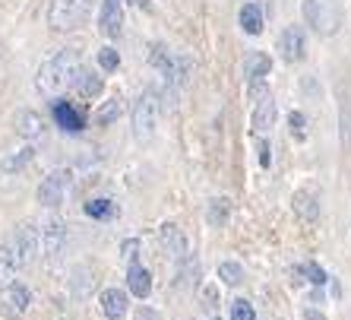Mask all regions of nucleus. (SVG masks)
Returning a JSON list of instances; mask_svg holds the SVG:
<instances>
[{
    "label": "nucleus",
    "instance_id": "nucleus-1",
    "mask_svg": "<svg viewBox=\"0 0 351 320\" xmlns=\"http://www.w3.org/2000/svg\"><path fill=\"white\" fill-rule=\"evenodd\" d=\"M76 67H80V54H76L73 48L54 51V54H51V58L38 67V76H35L38 92H41V95H48V99H58L60 92L73 82Z\"/></svg>",
    "mask_w": 351,
    "mask_h": 320
},
{
    "label": "nucleus",
    "instance_id": "nucleus-2",
    "mask_svg": "<svg viewBox=\"0 0 351 320\" xmlns=\"http://www.w3.org/2000/svg\"><path fill=\"white\" fill-rule=\"evenodd\" d=\"M304 10V23L311 25L317 35L329 38L342 29V7L339 0H301Z\"/></svg>",
    "mask_w": 351,
    "mask_h": 320
},
{
    "label": "nucleus",
    "instance_id": "nucleus-3",
    "mask_svg": "<svg viewBox=\"0 0 351 320\" xmlns=\"http://www.w3.org/2000/svg\"><path fill=\"white\" fill-rule=\"evenodd\" d=\"M158 117H162V102H158L156 89L139 92V99L133 102V108H130L133 137L143 143L152 140V137H156V127H158Z\"/></svg>",
    "mask_w": 351,
    "mask_h": 320
},
{
    "label": "nucleus",
    "instance_id": "nucleus-4",
    "mask_svg": "<svg viewBox=\"0 0 351 320\" xmlns=\"http://www.w3.org/2000/svg\"><path fill=\"white\" fill-rule=\"evenodd\" d=\"M92 13V0H51L48 7V25L54 32H70L82 25Z\"/></svg>",
    "mask_w": 351,
    "mask_h": 320
},
{
    "label": "nucleus",
    "instance_id": "nucleus-5",
    "mask_svg": "<svg viewBox=\"0 0 351 320\" xmlns=\"http://www.w3.org/2000/svg\"><path fill=\"white\" fill-rule=\"evenodd\" d=\"M41 251V241H38V229H35L32 222H23L16 225L13 231V241H10V254L16 260V266H32L35 257Z\"/></svg>",
    "mask_w": 351,
    "mask_h": 320
},
{
    "label": "nucleus",
    "instance_id": "nucleus-6",
    "mask_svg": "<svg viewBox=\"0 0 351 320\" xmlns=\"http://www.w3.org/2000/svg\"><path fill=\"white\" fill-rule=\"evenodd\" d=\"M70 187H73V172H70V168H58V172H51L48 178L38 184V203L54 209V206H60L66 200Z\"/></svg>",
    "mask_w": 351,
    "mask_h": 320
},
{
    "label": "nucleus",
    "instance_id": "nucleus-7",
    "mask_svg": "<svg viewBox=\"0 0 351 320\" xmlns=\"http://www.w3.org/2000/svg\"><path fill=\"white\" fill-rule=\"evenodd\" d=\"M278 51H282V60L288 64H301L307 58V35H304V25H288L282 38H278Z\"/></svg>",
    "mask_w": 351,
    "mask_h": 320
},
{
    "label": "nucleus",
    "instance_id": "nucleus-8",
    "mask_svg": "<svg viewBox=\"0 0 351 320\" xmlns=\"http://www.w3.org/2000/svg\"><path fill=\"white\" fill-rule=\"evenodd\" d=\"M29 301H32V295H29V288L19 286L16 279L10 282L3 292H0V314L3 317H23L25 311H29Z\"/></svg>",
    "mask_w": 351,
    "mask_h": 320
},
{
    "label": "nucleus",
    "instance_id": "nucleus-9",
    "mask_svg": "<svg viewBox=\"0 0 351 320\" xmlns=\"http://www.w3.org/2000/svg\"><path fill=\"white\" fill-rule=\"evenodd\" d=\"M38 241H41V254L54 260V257L64 251V244H66V225L58 219V216H51V219L41 225Z\"/></svg>",
    "mask_w": 351,
    "mask_h": 320
},
{
    "label": "nucleus",
    "instance_id": "nucleus-10",
    "mask_svg": "<svg viewBox=\"0 0 351 320\" xmlns=\"http://www.w3.org/2000/svg\"><path fill=\"white\" fill-rule=\"evenodd\" d=\"M123 25V0H101V10H98V29L108 38H117Z\"/></svg>",
    "mask_w": 351,
    "mask_h": 320
},
{
    "label": "nucleus",
    "instance_id": "nucleus-11",
    "mask_svg": "<svg viewBox=\"0 0 351 320\" xmlns=\"http://www.w3.org/2000/svg\"><path fill=\"white\" fill-rule=\"evenodd\" d=\"M272 124H276V99H272V92L266 89L260 99H254L250 127H254V133H266V130H272Z\"/></svg>",
    "mask_w": 351,
    "mask_h": 320
},
{
    "label": "nucleus",
    "instance_id": "nucleus-12",
    "mask_svg": "<svg viewBox=\"0 0 351 320\" xmlns=\"http://www.w3.org/2000/svg\"><path fill=\"white\" fill-rule=\"evenodd\" d=\"M51 115H54V121L64 127V130H70V133H80V130H86V117L80 115L73 108V102H66V99H54L51 102Z\"/></svg>",
    "mask_w": 351,
    "mask_h": 320
},
{
    "label": "nucleus",
    "instance_id": "nucleus-13",
    "mask_svg": "<svg viewBox=\"0 0 351 320\" xmlns=\"http://www.w3.org/2000/svg\"><path fill=\"white\" fill-rule=\"evenodd\" d=\"M70 86H73V92L80 99H98V95L105 92V80L98 73H92V70H86V67H76Z\"/></svg>",
    "mask_w": 351,
    "mask_h": 320
},
{
    "label": "nucleus",
    "instance_id": "nucleus-14",
    "mask_svg": "<svg viewBox=\"0 0 351 320\" xmlns=\"http://www.w3.org/2000/svg\"><path fill=\"white\" fill-rule=\"evenodd\" d=\"M149 64L156 67L158 73L165 76V80H168V86H178V60L171 58V54H168V48H165V45H152V54H149Z\"/></svg>",
    "mask_w": 351,
    "mask_h": 320
},
{
    "label": "nucleus",
    "instance_id": "nucleus-15",
    "mask_svg": "<svg viewBox=\"0 0 351 320\" xmlns=\"http://www.w3.org/2000/svg\"><path fill=\"white\" fill-rule=\"evenodd\" d=\"M272 70V58L269 54H263V51H247L244 58V80L247 82H260L266 80Z\"/></svg>",
    "mask_w": 351,
    "mask_h": 320
},
{
    "label": "nucleus",
    "instance_id": "nucleus-16",
    "mask_svg": "<svg viewBox=\"0 0 351 320\" xmlns=\"http://www.w3.org/2000/svg\"><path fill=\"white\" fill-rule=\"evenodd\" d=\"M13 127H16L19 137H25V140H35V137H41V130H45V121H41L38 111H32V108H23V111H16V117H13Z\"/></svg>",
    "mask_w": 351,
    "mask_h": 320
},
{
    "label": "nucleus",
    "instance_id": "nucleus-17",
    "mask_svg": "<svg viewBox=\"0 0 351 320\" xmlns=\"http://www.w3.org/2000/svg\"><path fill=\"white\" fill-rule=\"evenodd\" d=\"M127 286L136 298H149L152 295V273L139 263H130V273H127Z\"/></svg>",
    "mask_w": 351,
    "mask_h": 320
},
{
    "label": "nucleus",
    "instance_id": "nucleus-18",
    "mask_svg": "<svg viewBox=\"0 0 351 320\" xmlns=\"http://www.w3.org/2000/svg\"><path fill=\"white\" fill-rule=\"evenodd\" d=\"M101 311L108 320H121L127 314V292L121 288H105L101 292Z\"/></svg>",
    "mask_w": 351,
    "mask_h": 320
},
{
    "label": "nucleus",
    "instance_id": "nucleus-19",
    "mask_svg": "<svg viewBox=\"0 0 351 320\" xmlns=\"http://www.w3.org/2000/svg\"><path fill=\"white\" fill-rule=\"evenodd\" d=\"M158 235H162L165 247H168V254H171L174 260H184V257H187V241H184V235H180V229L174 222H165Z\"/></svg>",
    "mask_w": 351,
    "mask_h": 320
},
{
    "label": "nucleus",
    "instance_id": "nucleus-20",
    "mask_svg": "<svg viewBox=\"0 0 351 320\" xmlns=\"http://www.w3.org/2000/svg\"><path fill=\"white\" fill-rule=\"evenodd\" d=\"M291 206L304 222H317L319 219V203H317V197H313L311 190H294Z\"/></svg>",
    "mask_w": 351,
    "mask_h": 320
},
{
    "label": "nucleus",
    "instance_id": "nucleus-21",
    "mask_svg": "<svg viewBox=\"0 0 351 320\" xmlns=\"http://www.w3.org/2000/svg\"><path fill=\"white\" fill-rule=\"evenodd\" d=\"M237 23H241V29H244L247 35H260L263 32V10L256 7V3H244L241 13H237Z\"/></svg>",
    "mask_w": 351,
    "mask_h": 320
},
{
    "label": "nucleus",
    "instance_id": "nucleus-22",
    "mask_svg": "<svg viewBox=\"0 0 351 320\" xmlns=\"http://www.w3.org/2000/svg\"><path fill=\"white\" fill-rule=\"evenodd\" d=\"M121 115H123V102H121V95H114V99H108L105 105L92 115V121H95L98 127H108V124H114Z\"/></svg>",
    "mask_w": 351,
    "mask_h": 320
},
{
    "label": "nucleus",
    "instance_id": "nucleus-23",
    "mask_svg": "<svg viewBox=\"0 0 351 320\" xmlns=\"http://www.w3.org/2000/svg\"><path fill=\"white\" fill-rule=\"evenodd\" d=\"M32 159H35V146H23L19 152H13V156H7L3 162H0V172L13 174V172H19V168H25Z\"/></svg>",
    "mask_w": 351,
    "mask_h": 320
},
{
    "label": "nucleus",
    "instance_id": "nucleus-24",
    "mask_svg": "<svg viewBox=\"0 0 351 320\" xmlns=\"http://www.w3.org/2000/svg\"><path fill=\"white\" fill-rule=\"evenodd\" d=\"M228 213H231V203L225 197H219L209 203V209H206V222H209L213 229H221V225H228Z\"/></svg>",
    "mask_w": 351,
    "mask_h": 320
},
{
    "label": "nucleus",
    "instance_id": "nucleus-25",
    "mask_svg": "<svg viewBox=\"0 0 351 320\" xmlns=\"http://www.w3.org/2000/svg\"><path fill=\"white\" fill-rule=\"evenodd\" d=\"M82 209H86V216H92V219H111V216L117 213V203H111V200H105V197H98V200H89Z\"/></svg>",
    "mask_w": 351,
    "mask_h": 320
},
{
    "label": "nucleus",
    "instance_id": "nucleus-26",
    "mask_svg": "<svg viewBox=\"0 0 351 320\" xmlns=\"http://www.w3.org/2000/svg\"><path fill=\"white\" fill-rule=\"evenodd\" d=\"M13 276H16V260L10 254V247H0V292L13 282Z\"/></svg>",
    "mask_w": 351,
    "mask_h": 320
},
{
    "label": "nucleus",
    "instance_id": "nucleus-27",
    "mask_svg": "<svg viewBox=\"0 0 351 320\" xmlns=\"http://www.w3.org/2000/svg\"><path fill=\"white\" fill-rule=\"evenodd\" d=\"M219 279L225 282V286H237V282L244 279V270H241L234 260H221L219 263Z\"/></svg>",
    "mask_w": 351,
    "mask_h": 320
},
{
    "label": "nucleus",
    "instance_id": "nucleus-28",
    "mask_svg": "<svg viewBox=\"0 0 351 320\" xmlns=\"http://www.w3.org/2000/svg\"><path fill=\"white\" fill-rule=\"evenodd\" d=\"M98 67H101L105 73H114L117 67H121V54H117V48L105 45V48L98 51Z\"/></svg>",
    "mask_w": 351,
    "mask_h": 320
},
{
    "label": "nucleus",
    "instance_id": "nucleus-29",
    "mask_svg": "<svg viewBox=\"0 0 351 320\" xmlns=\"http://www.w3.org/2000/svg\"><path fill=\"white\" fill-rule=\"evenodd\" d=\"M288 130H291L294 140H304V137H307V117H304L301 111H291V115H288Z\"/></svg>",
    "mask_w": 351,
    "mask_h": 320
},
{
    "label": "nucleus",
    "instance_id": "nucleus-30",
    "mask_svg": "<svg viewBox=\"0 0 351 320\" xmlns=\"http://www.w3.org/2000/svg\"><path fill=\"white\" fill-rule=\"evenodd\" d=\"M231 320H256L254 304L244 301V298H237V301L231 304Z\"/></svg>",
    "mask_w": 351,
    "mask_h": 320
},
{
    "label": "nucleus",
    "instance_id": "nucleus-31",
    "mask_svg": "<svg viewBox=\"0 0 351 320\" xmlns=\"http://www.w3.org/2000/svg\"><path fill=\"white\" fill-rule=\"evenodd\" d=\"M301 273H304V276H307V279L313 282V286H323V282L329 279V276H326V270H323V266H317V263H304V266H301Z\"/></svg>",
    "mask_w": 351,
    "mask_h": 320
},
{
    "label": "nucleus",
    "instance_id": "nucleus-32",
    "mask_svg": "<svg viewBox=\"0 0 351 320\" xmlns=\"http://www.w3.org/2000/svg\"><path fill=\"white\" fill-rule=\"evenodd\" d=\"M139 238H127L121 244V254H123V260H130V263H136V254H139Z\"/></svg>",
    "mask_w": 351,
    "mask_h": 320
},
{
    "label": "nucleus",
    "instance_id": "nucleus-33",
    "mask_svg": "<svg viewBox=\"0 0 351 320\" xmlns=\"http://www.w3.org/2000/svg\"><path fill=\"white\" fill-rule=\"evenodd\" d=\"M133 320H162V317H158V314L152 311V308H146V304H143V308L136 311V317H133Z\"/></svg>",
    "mask_w": 351,
    "mask_h": 320
},
{
    "label": "nucleus",
    "instance_id": "nucleus-34",
    "mask_svg": "<svg viewBox=\"0 0 351 320\" xmlns=\"http://www.w3.org/2000/svg\"><path fill=\"white\" fill-rule=\"evenodd\" d=\"M260 152H263L260 162L266 165V168H269V162H272V149H269V143H260Z\"/></svg>",
    "mask_w": 351,
    "mask_h": 320
},
{
    "label": "nucleus",
    "instance_id": "nucleus-35",
    "mask_svg": "<svg viewBox=\"0 0 351 320\" xmlns=\"http://www.w3.org/2000/svg\"><path fill=\"white\" fill-rule=\"evenodd\" d=\"M304 317H307V320H326L319 311H313V308H307V311H304Z\"/></svg>",
    "mask_w": 351,
    "mask_h": 320
}]
</instances>
